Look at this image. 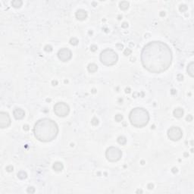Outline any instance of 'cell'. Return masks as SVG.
<instances>
[{"mask_svg": "<svg viewBox=\"0 0 194 194\" xmlns=\"http://www.w3.org/2000/svg\"><path fill=\"white\" fill-rule=\"evenodd\" d=\"M141 62L143 67L152 74H161L171 65V49L165 43L152 41L143 47L141 52Z\"/></svg>", "mask_w": 194, "mask_h": 194, "instance_id": "1", "label": "cell"}, {"mask_svg": "<svg viewBox=\"0 0 194 194\" xmlns=\"http://www.w3.org/2000/svg\"><path fill=\"white\" fill-rule=\"evenodd\" d=\"M59 134V126L52 119L42 118L33 127V134L40 142L48 143L55 139Z\"/></svg>", "mask_w": 194, "mask_h": 194, "instance_id": "2", "label": "cell"}, {"mask_svg": "<svg viewBox=\"0 0 194 194\" xmlns=\"http://www.w3.org/2000/svg\"><path fill=\"white\" fill-rule=\"evenodd\" d=\"M129 120L131 125L135 127L141 128L148 124L149 121V114L143 108H135L132 109L129 115Z\"/></svg>", "mask_w": 194, "mask_h": 194, "instance_id": "3", "label": "cell"}, {"mask_svg": "<svg viewBox=\"0 0 194 194\" xmlns=\"http://www.w3.org/2000/svg\"><path fill=\"white\" fill-rule=\"evenodd\" d=\"M118 55L111 49H106L100 54V62L105 66H112L117 63Z\"/></svg>", "mask_w": 194, "mask_h": 194, "instance_id": "4", "label": "cell"}, {"mask_svg": "<svg viewBox=\"0 0 194 194\" xmlns=\"http://www.w3.org/2000/svg\"><path fill=\"white\" fill-rule=\"evenodd\" d=\"M105 157L110 162H116L122 157V152L117 147L111 146L108 148L105 152Z\"/></svg>", "mask_w": 194, "mask_h": 194, "instance_id": "5", "label": "cell"}, {"mask_svg": "<svg viewBox=\"0 0 194 194\" xmlns=\"http://www.w3.org/2000/svg\"><path fill=\"white\" fill-rule=\"evenodd\" d=\"M54 112L59 117H66L70 112V108L64 103H58L54 105Z\"/></svg>", "mask_w": 194, "mask_h": 194, "instance_id": "6", "label": "cell"}, {"mask_svg": "<svg viewBox=\"0 0 194 194\" xmlns=\"http://www.w3.org/2000/svg\"><path fill=\"white\" fill-rule=\"evenodd\" d=\"M168 137L172 141H178L183 137V131L178 127H171L168 130Z\"/></svg>", "mask_w": 194, "mask_h": 194, "instance_id": "7", "label": "cell"}, {"mask_svg": "<svg viewBox=\"0 0 194 194\" xmlns=\"http://www.w3.org/2000/svg\"><path fill=\"white\" fill-rule=\"evenodd\" d=\"M58 57L62 62H68L72 57V52L69 49L62 48L58 52Z\"/></svg>", "mask_w": 194, "mask_h": 194, "instance_id": "8", "label": "cell"}, {"mask_svg": "<svg viewBox=\"0 0 194 194\" xmlns=\"http://www.w3.org/2000/svg\"><path fill=\"white\" fill-rule=\"evenodd\" d=\"M11 124V118L8 113L5 111L0 112V127L7 128Z\"/></svg>", "mask_w": 194, "mask_h": 194, "instance_id": "9", "label": "cell"}, {"mask_svg": "<svg viewBox=\"0 0 194 194\" xmlns=\"http://www.w3.org/2000/svg\"><path fill=\"white\" fill-rule=\"evenodd\" d=\"M13 115L16 120H21L25 116V112L22 108H17L13 111Z\"/></svg>", "mask_w": 194, "mask_h": 194, "instance_id": "10", "label": "cell"}, {"mask_svg": "<svg viewBox=\"0 0 194 194\" xmlns=\"http://www.w3.org/2000/svg\"><path fill=\"white\" fill-rule=\"evenodd\" d=\"M75 16L76 18L79 21H84L87 18V12L83 9H79L77 11Z\"/></svg>", "mask_w": 194, "mask_h": 194, "instance_id": "11", "label": "cell"}, {"mask_svg": "<svg viewBox=\"0 0 194 194\" xmlns=\"http://www.w3.org/2000/svg\"><path fill=\"white\" fill-rule=\"evenodd\" d=\"M183 113H184V111H183V109L181 108H177L173 111L174 116L175 118H182L183 115Z\"/></svg>", "mask_w": 194, "mask_h": 194, "instance_id": "12", "label": "cell"}, {"mask_svg": "<svg viewBox=\"0 0 194 194\" xmlns=\"http://www.w3.org/2000/svg\"><path fill=\"white\" fill-rule=\"evenodd\" d=\"M52 168L55 171H62L63 170V168H64V165H63V164L62 162H56L53 164Z\"/></svg>", "mask_w": 194, "mask_h": 194, "instance_id": "13", "label": "cell"}, {"mask_svg": "<svg viewBox=\"0 0 194 194\" xmlns=\"http://www.w3.org/2000/svg\"><path fill=\"white\" fill-rule=\"evenodd\" d=\"M186 71H187V73L189 74V75L190 77H194V63H193V62H190L188 64Z\"/></svg>", "mask_w": 194, "mask_h": 194, "instance_id": "14", "label": "cell"}, {"mask_svg": "<svg viewBox=\"0 0 194 194\" xmlns=\"http://www.w3.org/2000/svg\"><path fill=\"white\" fill-rule=\"evenodd\" d=\"M87 68H88V71H89V72H90V73H95L98 70V66L96 65V64L91 63V64H89V65H88Z\"/></svg>", "mask_w": 194, "mask_h": 194, "instance_id": "15", "label": "cell"}, {"mask_svg": "<svg viewBox=\"0 0 194 194\" xmlns=\"http://www.w3.org/2000/svg\"><path fill=\"white\" fill-rule=\"evenodd\" d=\"M129 5H130V4H129V2L127 1H122L119 3V7H120L121 10H123V11L128 9Z\"/></svg>", "mask_w": 194, "mask_h": 194, "instance_id": "16", "label": "cell"}, {"mask_svg": "<svg viewBox=\"0 0 194 194\" xmlns=\"http://www.w3.org/2000/svg\"><path fill=\"white\" fill-rule=\"evenodd\" d=\"M23 4V2L21 0H14V1L12 2V5L14 8H21V6Z\"/></svg>", "mask_w": 194, "mask_h": 194, "instance_id": "17", "label": "cell"}, {"mask_svg": "<svg viewBox=\"0 0 194 194\" xmlns=\"http://www.w3.org/2000/svg\"><path fill=\"white\" fill-rule=\"evenodd\" d=\"M117 140H118V143L121 145H125L127 143V139H126V137H124V136H120V137H118Z\"/></svg>", "mask_w": 194, "mask_h": 194, "instance_id": "18", "label": "cell"}, {"mask_svg": "<svg viewBox=\"0 0 194 194\" xmlns=\"http://www.w3.org/2000/svg\"><path fill=\"white\" fill-rule=\"evenodd\" d=\"M17 176H18V178L19 179H21V180H24V179H26L27 178V177H28V174H27V173L24 172V171H20L18 173V174H17Z\"/></svg>", "mask_w": 194, "mask_h": 194, "instance_id": "19", "label": "cell"}, {"mask_svg": "<svg viewBox=\"0 0 194 194\" xmlns=\"http://www.w3.org/2000/svg\"><path fill=\"white\" fill-rule=\"evenodd\" d=\"M78 43H79V41H78V40L77 38H75V37L71 38V40H70V44L72 46H77Z\"/></svg>", "mask_w": 194, "mask_h": 194, "instance_id": "20", "label": "cell"}, {"mask_svg": "<svg viewBox=\"0 0 194 194\" xmlns=\"http://www.w3.org/2000/svg\"><path fill=\"white\" fill-rule=\"evenodd\" d=\"M115 121H116L117 122H121L122 120H123V115L118 114L117 115H115Z\"/></svg>", "mask_w": 194, "mask_h": 194, "instance_id": "21", "label": "cell"}, {"mask_svg": "<svg viewBox=\"0 0 194 194\" xmlns=\"http://www.w3.org/2000/svg\"><path fill=\"white\" fill-rule=\"evenodd\" d=\"M179 10H180V12H184L187 10V6L186 5H180V7H179Z\"/></svg>", "mask_w": 194, "mask_h": 194, "instance_id": "22", "label": "cell"}, {"mask_svg": "<svg viewBox=\"0 0 194 194\" xmlns=\"http://www.w3.org/2000/svg\"><path fill=\"white\" fill-rule=\"evenodd\" d=\"M91 123H92V124L94 125V126H97L99 124V120H98L96 118H93V119H92Z\"/></svg>", "mask_w": 194, "mask_h": 194, "instance_id": "23", "label": "cell"}, {"mask_svg": "<svg viewBox=\"0 0 194 194\" xmlns=\"http://www.w3.org/2000/svg\"><path fill=\"white\" fill-rule=\"evenodd\" d=\"M44 49H45V51L47 52H52V47L51 46H49V45H46Z\"/></svg>", "mask_w": 194, "mask_h": 194, "instance_id": "24", "label": "cell"}, {"mask_svg": "<svg viewBox=\"0 0 194 194\" xmlns=\"http://www.w3.org/2000/svg\"><path fill=\"white\" fill-rule=\"evenodd\" d=\"M27 191H28V193H35V188L34 187H33V186H30L28 188V190H27Z\"/></svg>", "mask_w": 194, "mask_h": 194, "instance_id": "25", "label": "cell"}, {"mask_svg": "<svg viewBox=\"0 0 194 194\" xmlns=\"http://www.w3.org/2000/svg\"><path fill=\"white\" fill-rule=\"evenodd\" d=\"M131 52H132V51L131 49H126L124 52V54L125 55H131Z\"/></svg>", "mask_w": 194, "mask_h": 194, "instance_id": "26", "label": "cell"}, {"mask_svg": "<svg viewBox=\"0 0 194 194\" xmlns=\"http://www.w3.org/2000/svg\"><path fill=\"white\" fill-rule=\"evenodd\" d=\"M13 167L12 166V165H9V166H8L7 168H6V171H8V172H12V171H13Z\"/></svg>", "mask_w": 194, "mask_h": 194, "instance_id": "27", "label": "cell"}, {"mask_svg": "<svg viewBox=\"0 0 194 194\" xmlns=\"http://www.w3.org/2000/svg\"><path fill=\"white\" fill-rule=\"evenodd\" d=\"M90 49H91V51H93V52H95V51H96V50L97 49V46H95V45L91 46H90Z\"/></svg>", "mask_w": 194, "mask_h": 194, "instance_id": "28", "label": "cell"}, {"mask_svg": "<svg viewBox=\"0 0 194 194\" xmlns=\"http://www.w3.org/2000/svg\"><path fill=\"white\" fill-rule=\"evenodd\" d=\"M178 80H179V81H181V80H183V76L182 75V74H178Z\"/></svg>", "mask_w": 194, "mask_h": 194, "instance_id": "29", "label": "cell"}, {"mask_svg": "<svg viewBox=\"0 0 194 194\" xmlns=\"http://www.w3.org/2000/svg\"><path fill=\"white\" fill-rule=\"evenodd\" d=\"M186 120L188 121H192V120H193V116L191 115H189L188 116L186 117Z\"/></svg>", "mask_w": 194, "mask_h": 194, "instance_id": "30", "label": "cell"}, {"mask_svg": "<svg viewBox=\"0 0 194 194\" xmlns=\"http://www.w3.org/2000/svg\"><path fill=\"white\" fill-rule=\"evenodd\" d=\"M121 27H122L123 28H127V27H128V24H127V22H124V23L121 24Z\"/></svg>", "mask_w": 194, "mask_h": 194, "instance_id": "31", "label": "cell"}, {"mask_svg": "<svg viewBox=\"0 0 194 194\" xmlns=\"http://www.w3.org/2000/svg\"><path fill=\"white\" fill-rule=\"evenodd\" d=\"M148 189H149V190H152V189H153V187H154V185L153 184H152V183H149V184H148Z\"/></svg>", "mask_w": 194, "mask_h": 194, "instance_id": "32", "label": "cell"}, {"mask_svg": "<svg viewBox=\"0 0 194 194\" xmlns=\"http://www.w3.org/2000/svg\"><path fill=\"white\" fill-rule=\"evenodd\" d=\"M117 47L118 48V49H122V48H123V45H121V44H118Z\"/></svg>", "mask_w": 194, "mask_h": 194, "instance_id": "33", "label": "cell"}, {"mask_svg": "<svg viewBox=\"0 0 194 194\" xmlns=\"http://www.w3.org/2000/svg\"><path fill=\"white\" fill-rule=\"evenodd\" d=\"M24 130H26V131H28V125H25V126H24Z\"/></svg>", "mask_w": 194, "mask_h": 194, "instance_id": "34", "label": "cell"}, {"mask_svg": "<svg viewBox=\"0 0 194 194\" xmlns=\"http://www.w3.org/2000/svg\"><path fill=\"white\" fill-rule=\"evenodd\" d=\"M173 171L174 173V172H177V171H178V169H177V168H173V171Z\"/></svg>", "mask_w": 194, "mask_h": 194, "instance_id": "35", "label": "cell"}, {"mask_svg": "<svg viewBox=\"0 0 194 194\" xmlns=\"http://www.w3.org/2000/svg\"><path fill=\"white\" fill-rule=\"evenodd\" d=\"M165 13L164 12H162V13H161V16H165Z\"/></svg>", "mask_w": 194, "mask_h": 194, "instance_id": "36", "label": "cell"}]
</instances>
